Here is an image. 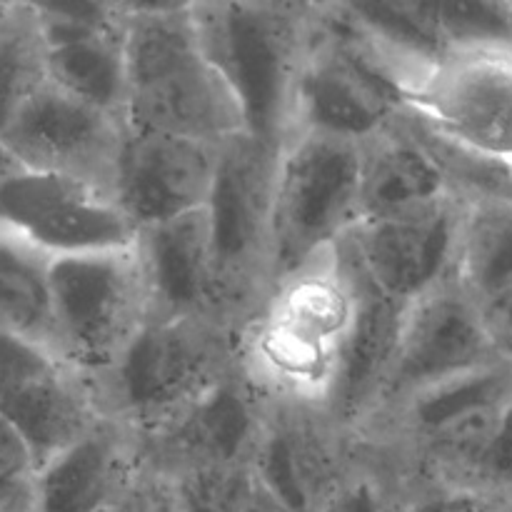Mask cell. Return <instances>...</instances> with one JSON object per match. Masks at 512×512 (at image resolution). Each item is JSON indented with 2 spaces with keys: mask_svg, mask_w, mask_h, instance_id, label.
Returning <instances> with one entry per match:
<instances>
[{
  "mask_svg": "<svg viewBox=\"0 0 512 512\" xmlns=\"http://www.w3.org/2000/svg\"><path fill=\"white\" fill-rule=\"evenodd\" d=\"M403 105L463 153L512 170V50H450L408 85Z\"/></svg>",
  "mask_w": 512,
  "mask_h": 512,
  "instance_id": "8",
  "label": "cell"
},
{
  "mask_svg": "<svg viewBox=\"0 0 512 512\" xmlns=\"http://www.w3.org/2000/svg\"><path fill=\"white\" fill-rule=\"evenodd\" d=\"M453 485L500 495V498H512V398L505 405L498 428H495L493 438L485 445L480 458L475 460L473 468L463 478L453 480Z\"/></svg>",
  "mask_w": 512,
  "mask_h": 512,
  "instance_id": "27",
  "label": "cell"
},
{
  "mask_svg": "<svg viewBox=\"0 0 512 512\" xmlns=\"http://www.w3.org/2000/svg\"><path fill=\"white\" fill-rule=\"evenodd\" d=\"M35 10L48 83L123 118V3H35Z\"/></svg>",
  "mask_w": 512,
  "mask_h": 512,
  "instance_id": "17",
  "label": "cell"
},
{
  "mask_svg": "<svg viewBox=\"0 0 512 512\" xmlns=\"http://www.w3.org/2000/svg\"><path fill=\"white\" fill-rule=\"evenodd\" d=\"M345 265H348L355 283H358L360 308L348 350L343 355V365H340V375L338 383H335L333 398H330L328 413L345 433L355 438L360 425L368 420L380 388H383L385 373H388L390 358H393L395 350V340H398L403 308L383 298L348 260H345Z\"/></svg>",
  "mask_w": 512,
  "mask_h": 512,
  "instance_id": "20",
  "label": "cell"
},
{
  "mask_svg": "<svg viewBox=\"0 0 512 512\" xmlns=\"http://www.w3.org/2000/svg\"><path fill=\"white\" fill-rule=\"evenodd\" d=\"M465 203L468 198L450 193L398 213L363 218L338 250L383 298L408 308L455 278Z\"/></svg>",
  "mask_w": 512,
  "mask_h": 512,
  "instance_id": "10",
  "label": "cell"
},
{
  "mask_svg": "<svg viewBox=\"0 0 512 512\" xmlns=\"http://www.w3.org/2000/svg\"><path fill=\"white\" fill-rule=\"evenodd\" d=\"M398 480L358 445V460L318 512H398Z\"/></svg>",
  "mask_w": 512,
  "mask_h": 512,
  "instance_id": "25",
  "label": "cell"
},
{
  "mask_svg": "<svg viewBox=\"0 0 512 512\" xmlns=\"http://www.w3.org/2000/svg\"><path fill=\"white\" fill-rule=\"evenodd\" d=\"M135 248L148 285L150 313L233 325L220 295L208 208L140 230Z\"/></svg>",
  "mask_w": 512,
  "mask_h": 512,
  "instance_id": "19",
  "label": "cell"
},
{
  "mask_svg": "<svg viewBox=\"0 0 512 512\" xmlns=\"http://www.w3.org/2000/svg\"><path fill=\"white\" fill-rule=\"evenodd\" d=\"M363 143L293 130L275 153L270 185V285L333 253L360 220Z\"/></svg>",
  "mask_w": 512,
  "mask_h": 512,
  "instance_id": "5",
  "label": "cell"
},
{
  "mask_svg": "<svg viewBox=\"0 0 512 512\" xmlns=\"http://www.w3.org/2000/svg\"><path fill=\"white\" fill-rule=\"evenodd\" d=\"M200 43L243 110L245 133L278 153L290 135L300 68L315 23V3H193Z\"/></svg>",
  "mask_w": 512,
  "mask_h": 512,
  "instance_id": "4",
  "label": "cell"
},
{
  "mask_svg": "<svg viewBox=\"0 0 512 512\" xmlns=\"http://www.w3.org/2000/svg\"><path fill=\"white\" fill-rule=\"evenodd\" d=\"M398 512H512V498L443 480H400Z\"/></svg>",
  "mask_w": 512,
  "mask_h": 512,
  "instance_id": "26",
  "label": "cell"
},
{
  "mask_svg": "<svg viewBox=\"0 0 512 512\" xmlns=\"http://www.w3.org/2000/svg\"><path fill=\"white\" fill-rule=\"evenodd\" d=\"M48 280L60 358L95 383L150 318L138 248L53 258Z\"/></svg>",
  "mask_w": 512,
  "mask_h": 512,
  "instance_id": "6",
  "label": "cell"
},
{
  "mask_svg": "<svg viewBox=\"0 0 512 512\" xmlns=\"http://www.w3.org/2000/svg\"><path fill=\"white\" fill-rule=\"evenodd\" d=\"M403 93L335 3H315V23L290 113L293 130L365 140L403 113Z\"/></svg>",
  "mask_w": 512,
  "mask_h": 512,
  "instance_id": "7",
  "label": "cell"
},
{
  "mask_svg": "<svg viewBox=\"0 0 512 512\" xmlns=\"http://www.w3.org/2000/svg\"><path fill=\"white\" fill-rule=\"evenodd\" d=\"M500 358L503 355L495 348L483 308L458 280H445L403 308L383 388L360 430L418 390Z\"/></svg>",
  "mask_w": 512,
  "mask_h": 512,
  "instance_id": "12",
  "label": "cell"
},
{
  "mask_svg": "<svg viewBox=\"0 0 512 512\" xmlns=\"http://www.w3.org/2000/svg\"><path fill=\"white\" fill-rule=\"evenodd\" d=\"M218 163L220 145L125 130L110 195L140 233L208 208Z\"/></svg>",
  "mask_w": 512,
  "mask_h": 512,
  "instance_id": "16",
  "label": "cell"
},
{
  "mask_svg": "<svg viewBox=\"0 0 512 512\" xmlns=\"http://www.w3.org/2000/svg\"><path fill=\"white\" fill-rule=\"evenodd\" d=\"M123 138V118L63 93L48 80L0 133L18 168L65 175L108 193Z\"/></svg>",
  "mask_w": 512,
  "mask_h": 512,
  "instance_id": "15",
  "label": "cell"
},
{
  "mask_svg": "<svg viewBox=\"0 0 512 512\" xmlns=\"http://www.w3.org/2000/svg\"><path fill=\"white\" fill-rule=\"evenodd\" d=\"M483 315L498 353L512 363V290L500 295L490 305H485Z\"/></svg>",
  "mask_w": 512,
  "mask_h": 512,
  "instance_id": "29",
  "label": "cell"
},
{
  "mask_svg": "<svg viewBox=\"0 0 512 512\" xmlns=\"http://www.w3.org/2000/svg\"><path fill=\"white\" fill-rule=\"evenodd\" d=\"M148 480L133 435L115 420L95 428L35 470L28 512H100Z\"/></svg>",
  "mask_w": 512,
  "mask_h": 512,
  "instance_id": "18",
  "label": "cell"
},
{
  "mask_svg": "<svg viewBox=\"0 0 512 512\" xmlns=\"http://www.w3.org/2000/svg\"><path fill=\"white\" fill-rule=\"evenodd\" d=\"M360 293L338 248L270 285L238 328L245 378L268 398L330 408Z\"/></svg>",
  "mask_w": 512,
  "mask_h": 512,
  "instance_id": "1",
  "label": "cell"
},
{
  "mask_svg": "<svg viewBox=\"0 0 512 512\" xmlns=\"http://www.w3.org/2000/svg\"><path fill=\"white\" fill-rule=\"evenodd\" d=\"M235 512H295V510H290L283 500L275 498L270 490H265L263 485L253 478L248 493H245V498L240 500L238 510Z\"/></svg>",
  "mask_w": 512,
  "mask_h": 512,
  "instance_id": "30",
  "label": "cell"
},
{
  "mask_svg": "<svg viewBox=\"0 0 512 512\" xmlns=\"http://www.w3.org/2000/svg\"><path fill=\"white\" fill-rule=\"evenodd\" d=\"M510 188H512V170H510Z\"/></svg>",
  "mask_w": 512,
  "mask_h": 512,
  "instance_id": "35",
  "label": "cell"
},
{
  "mask_svg": "<svg viewBox=\"0 0 512 512\" xmlns=\"http://www.w3.org/2000/svg\"><path fill=\"white\" fill-rule=\"evenodd\" d=\"M0 415L18 428L38 468L105 418L88 378L53 350L3 328Z\"/></svg>",
  "mask_w": 512,
  "mask_h": 512,
  "instance_id": "13",
  "label": "cell"
},
{
  "mask_svg": "<svg viewBox=\"0 0 512 512\" xmlns=\"http://www.w3.org/2000/svg\"><path fill=\"white\" fill-rule=\"evenodd\" d=\"M15 168V163H13V158H10L8 155V150L3 148V143H0V180L5 178V175L10 173V170Z\"/></svg>",
  "mask_w": 512,
  "mask_h": 512,
  "instance_id": "33",
  "label": "cell"
},
{
  "mask_svg": "<svg viewBox=\"0 0 512 512\" xmlns=\"http://www.w3.org/2000/svg\"><path fill=\"white\" fill-rule=\"evenodd\" d=\"M38 463L13 423L0 415V510L25 508Z\"/></svg>",
  "mask_w": 512,
  "mask_h": 512,
  "instance_id": "28",
  "label": "cell"
},
{
  "mask_svg": "<svg viewBox=\"0 0 512 512\" xmlns=\"http://www.w3.org/2000/svg\"><path fill=\"white\" fill-rule=\"evenodd\" d=\"M25 508H28V505H25ZM25 508H3L0 512H28Z\"/></svg>",
  "mask_w": 512,
  "mask_h": 512,
  "instance_id": "34",
  "label": "cell"
},
{
  "mask_svg": "<svg viewBox=\"0 0 512 512\" xmlns=\"http://www.w3.org/2000/svg\"><path fill=\"white\" fill-rule=\"evenodd\" d=\"M173 498H175V495H173ZM175 503H178V510H180V512H223V510L208 508V505L188 503V500H180V498H175Z\"/></svg>",
  "mask_w": 512,
  "mask_h": 512,
  "instance_id": "32",
  "label": "cell"
},
{
  "mask_svg": "<svg viewBox=\"0 0 512 512\" xmlns=\"http://www.w3.org/2000/svg\"><path fill=\"white\" fill-rule=\"evenodd\" d=\"M0 230L50 260L138 243V230L108 190L18 165L0 180Z\"/></svg>",
  "mask_w": 512,
  "mask_h": 512,
  "instance_id": "11",
  "label": "cell"
},
{
  "mask_svg": "<svg viewBox=\"0 0 512 512\" xmlns=\"http://www.w3.org/2000/svg\"><path fill=\"white\" fill-rule=\"evenodd\" d=\"M355 460L358 443L328 410L263 395L253 478L290 510L318 512Z\"/></svg>",
  "mask_w": 512,
  "mask_h": 512,
  "instance_id": "14",
  "label": "cell"
},
{
  "mask_svg": "<svg viewBox=\"0 0 512 512\" xmlns=\"http://www.w3.org/2000/svg\"><path fill=\"white\" fill-rule=\"evenodd\" d=\"M48 270L50 258L0 230V328L60 355Z\"/></svg>",
  "mask_w": 512,
  "mask_h": 512,
  "instance_id": "23",
  "label": "cell"
},
{
  "mask_svg": "<svg viewBox=\"0 0 512 512\" xmlns=\"http://www.w3.org/2000/svg\"><path fill=\"white\" fill-rule=\"evenodd\" d=\"M450 193L458 190L410 130L403 113L383 133L363 143L360 220L415 208Z\"/></svg>",
  "mask_w": 512,
  "mask_h": 512,
  "instance_id": "21",
  "label": "cell"
},
{
  "mask_svg": "<svg viewBox=\"0 0 512 512\" xmlns=\"http://www.w3.org/2000/svg\"><path fill=\"white\" fill-rule=\"evenodd\" d=\"M123 55L125 130L210 145L248 135L233 90L200 43L193 3H123Z\"/></svg>",
  "mask_w": 512,
  "mask_h": 512,
  "instance_id": "2",
  "label": "cell"
},
{
  "mask_svg": "<svg viewBox=\"0 0 512 512\" xmlns=\"http://www.w3.org/2000/svg\"><path fill=\"white\" fill-rule=\"evenodd\" d=\"M153 498H155V485L153 480H145L143 488L135 490L133 495H128V498L118 500V503H113L110 508L100 510V512H150V505H153Z\"/></svg>",
  "mask_w": 512,
  "mask_h": 512,
  "instance_id": "31",
  "label": "cell"
},
{
  "mask_svg": "<svg viewBox=\"0 0 512 512\" xmlns=\"http://www.w3.org/2000/svg\"><path fill=\"white\" fill-rule=\"evenodd\" d=\"M275 150L248 135L220 145L218 178L208 203L213 255L225 313L235 328L270 290L268 228Z\"/></svg>",
  "mask_w": 512,
  "mask_h": 512,
  "instance_id": "9",
  "label": "cell"
},
{
  "mask_svg": "<svg viewBox=\"0 0 512 512\" xmlns=\"http://www.w3.org/2000/svg\"><path fill=\"white\" fill-rule=\"evenodd\" d=\"M45 80V43L35 3H0V133Z\"/></svg>",
  "mask_w": 512,
  "mask_h": 512,
  "instance_id": "24",
  "label": "cell"
},
{
  "mask_svg": "<svg viewBox=\"0 0 512 512\" xmlns=\"http://www.w3.org/2000/svg\"><path fill=\"white\" fill-rule=\"evenodd\" d=\"M238 370V328L213 318L150 313L93 390L105 418L140 443Z\"/></svg>",
  "mask_w": 512,
  "mask_h": 512,
  "instance_id": "3",
  "label": "cell"
},
{
  "mask_svg": "<svg viewBox=\"0 0 512 512\" xmlns=\"http://www.w3.org/2000/svg\"><path fill=\"white\" fill-rule=\"evenodd\" d=\"M455 280L480 308L512 290V193L468 198Z\"/></svg>",
  "mask_w": 512,
  "mask_h": 512,
  "instance_id": "22",
  "label": "cell"
}]
</instances>
